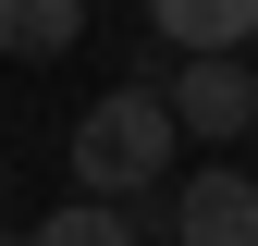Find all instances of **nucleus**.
Instances as JSON below:
<instances>
[{
    "mask_svg": "<svg viewBox=\"0 0 258 246\" xmlns=\"http://www.w3.org/2000/svg\"><path fill=\"white\" fill-rule=\"evenodd\" d=\"M160 99H172L184 136H246V123H258V61L246 49H197V61H172Z\"/></svg>",
    "mask_w": 258,
    "mask_h": 246,
    "instance_id": "2",
    "label": "nucleus"
},
{
    "mask_svg": "<svg viewBox=\"0 0 258 246\" xmlns=\"http://www.w3.org/2000/svg\"><path fill=\"white\" fill-rule=\"evenodd\" d=\"M25 246H136V209H111V197H74V209H49Z\"/></svg>",
    "mask_w": 258,
    "mask_h": 246,
    "instance_id": "6",
    "label": "nucleus"
},
{
    "mask_svg": "<svg viewBox=\"0 0 258 246\" xmlns=\"http://www.w3.org/2000/svg\"><path fill=\"white\" fill-rule=\"evenodd\" d=\"M0 184H13V172H0Z\"/></svg>",
    "mask_w": 258,
    "mask_h": 246,
    "instance_id": "8",
    "label": "nucleus"
},
{
    "mask_svg": "<svg viewBox=\"0 0 258 246\" xmlns=\"http://www.w3.org/2000/svg\"><path fill=\"white\" fill-rule=\"evenodd\" d=\"M148 37L184 49V61L197 49H246L258 37V0H148Z\"/></svg>",
    "mask_w": 258,
    "mask_h": 246,
    "instance_id": "4",
    "label": "nucleus"
},
{
    "mask_svg": "<svg viewBox=\"0 0 258 246\" xmlns=\"http://www.w3.org/2000/svg\"><path fill=\"white\" fill-rule=\"evenodd\" d=\"M86 37V0H0V49L13 61H61Z\"/></svg>",
    "mask_w": 258,
    "mask_h": 246,
    "instance_id": "5",
    "label": "nucleus"
},
{
    "mask_svg": "<svg viewBox=\"0 0 258 246\" xmlns=\"http://www.w3.org/2000/svg\"><path fill=\"white\" fill-rule=\"evenodd\" d=\"M172 160H184V123H172L160 86H111V99L74 123V184L111 197V209H148L160 184H172Z\"/></svg>",
    "mask_w": 258,
    "mask_h": 246,
    "instance_id": "1",
    "label": "nucleus"
},
{
    "mask_svg": "<svg viewBox=\"0 0 258 246\" xmlns=\"http://www.w3.org/2000/svg\"><path fill=\"white\" fill-rule=\"evenodd\" d=\"M172 234L184 246H258V172H172Z\"/></svg>",
    "mask_w": 258,
    "mask_h": 246,
    "instance_id": "3",
    "label": "nucleus"
},
{
    "mask_svg": "<svg viewBox=\"0 0 258 246\" xmlns=\"http://www.w3.org/2000/svg\"><path fill=\"white\" fill-rule=\"evenodd\" d=\"M0 246H25V234H0Z\"/></svg>",
    "mask_w": 258,
    "mask_h": 246,
    "instance_id": "7",
    "label": "nucleus"
}]
</instances>
